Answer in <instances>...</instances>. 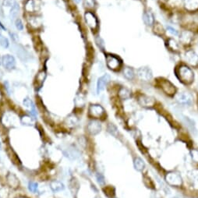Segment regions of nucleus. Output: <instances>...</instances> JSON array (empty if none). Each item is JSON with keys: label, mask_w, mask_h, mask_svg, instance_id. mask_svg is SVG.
<instances>
[{"label": "nucleus", "mask_w": 198, "mask_h": 198, "mask_svg": "<svg viewBox=\"0 0 198 198\" xmlns=\"http://www.w3.org/2000/svg\"><path fill=\"white\" fill-rule=\"evenodd\" d=\"M176 75L178 78L184 84H190L194 80V73L190 68L186 65H182L176 70Z\"/></svg>", "instance_id": "f257e3e1"}, {"label": "nucleus", "mask_w": 198, "mask_h": 198, "mask_svg": "<svg viewBox=\"0 0 198 198\" xmlns=\"http://www.w3.org/2000/svg\"><path fill=\"white\" fill-rule=\"evenodd\" d=\"M165 180L168 184L173 186H180L183 184L181 176L178 173H175V172L167 173L165 176Z\"/></svg>", "instance_id": "f03ea898"}, {"label": "nucleus", "mask_w": 198, "mask_h": 198, "mask_svg": "<svg viewBox=\"0 0 198 198\" xmlns=\"http://www.w3.org/2000/svg\"><path fill=\"white\" fill-rule=\"evenodd\" d=\"M106 64L107 66L112 70H117L121 67L122 62L114 55L108 54L106 56Z\"/></svg>", "instance_id": "7ed1b4c3"}, {"label": "nucleus", "mask_w": 198, "mask_h": 198, "mask_svg": "<svg viewBox=\"0 0 198 198\" xmlns=\"http://www.w3.org/2000/svg\"><path fill=\"white\" fill-rule=\"evenodd\" d=\"M176 99L179 103L184 105H190L193 102V98L191 95L186 91L178 93L176 96Z\"/></svg>", "instance_id": "20e7f679"}, {"label": "nucleus", "mask_w": 198, "mask_h": 198, "mask_svg": "<svg viewBox=\"0 0 198 198\" xmlns=\"http://www.w3.org/2000/svg\"><path fill=\"white\" fill-rule=\"evenodd\" d=\"M2 63L4 68L7 70H12L16 67L15 58L10 55H5L2 59Z\"/></svg>", "instance_id": "39448f33"}, {"label": "nucleus", "mask_w": 198, "mask_h": 198, "mask_svg": "<svg viewBox=\"0 0 198 198\" xmlns=\"http://www.w3.org/2000/svg\"><path fill=\"white\" fill-rule=\"evenodd\" d=\"M85 17V21L87 23V25L91 27V30H96L98 28V20H97V17H95V14H92L91 12H87L84 15Z\"/></svg>", "instance_id": "423d86ee"}, {"label": "nucleus", "mask_w": 198, "mask_h": 198, "mask_svg": "<svg viewBox=\"0 0 198 198\" xmlns=\"http://www.w3.org/2000/svg\"><path fill=\"white\" fill-rule=\"evenodd\" d=\"M89 115L94 118H101L105 114V110L101 105H91L89 107Z\"/></svg>", "instance_id": "0eeeda50"}, {"label": "nucleus", "mask_w": 198, "mask_h": 198, "mask_svg": "<svg viewBox=\"0 0 198 198\" xmlns=\"http://www.w3.org/2000/svg\"><path fill=\"white\" fill-rule=\"evenodd\" d=\"M87 129L89 134L91 135H97L102 130V125L98 121L91 120V122H89L87 126Z\"/></svg>", "instance_id": "6e6552de"}, {"label": "nucleus", "mask_w": 198, "mask_h": 198, "mask_svg": "<svg viewBox=\"0 0 198 198\" xmlns=\"http://www.w3.org/2000/svg\"><path fill=\"white\" fill-rule=\"evenodd\" d=\"M137 76L139 78L144 81H149L152 79V72L149 68L140 67L137 69Z\"/></svg>", "instance_id": "1a4fd4ad"}, {"label": "nucleus", "mask_w": 198, "mask_h": 198, "mask_svg": "<svg viewBox=\"0 0 198 198\" xmlns=\"http://www.w3.org/2000/svg\"><path fill=\"white\" fill-rule=\"evenodd\" d=\"M138 102L140 105L144 108H151L153 107L155 104V100L151 97L146 96V95H141L139 97Z\"/></svg>", "instance_id": "9d476101"}, {"label": "nucleus", "mask_w": 198, "mask_h": 198, "mask_svg": "<svg viewBox=\"0 0 198 198\" xmlns=\"http://www.w3.org/2000/svg\"><path fill=\"white\" fill-rule=\"evenodd\" d=\"M110 81V77L108 74H105V75L99 77L97 82V92L99 94L101 91L105 90V87L108 85V84Z\"/></svg>", "instance_id": "9b49d317"}, {"label": "nucleus", "mask_w": 198, "mask_h": 198, "mask_svg": "<svg viewBox=\"0 0 198 198\" xmlns=\"http://www.w3.org/2000/svg\"><path fill=\"white\" fill-rule=\"evenodd\" d=\"M185 59L189 64L196 66L198 65V56L193 50H189L185 53Z\"/></svg>", "instance_id": "f8f14e48"}, {"label": "nucleus", "mask_w": 198, "mask_h": 198, "mask_svg": "<svg viewBox=\"0 0 198 198\" xmlns=\"http://www.w3.org/2000/svg\"><path fill=\"white\" fill-rule=\"evenodd\" d=\"M161 86H162L163 91L167 95H173L176 93V87L168 80H163L161 81Z\"/></svg>", "instance_id": "ddd939ff"}, {"label": "nucleus", "mask_w": 198, "mask_h": 198, "mask_svg": "<svg viewBox=\"0 0 198 198\" xmlns=\"http://www.w3.org/2000/svg\"><path fill=\"white\" fill-rule=\"evenodd\" d=\"M187 178L192 186L198 189V169L190 171L187 174Z\"/></svg>", "instance_id": "4468645a"}, {"label": "nucleus", "mask_w": 198, "mask_h": 198, "mask_svg": "<svg viewBox=\"0 0 198 198\" xmlns=\"http://www.w3.org/2000/svg\"><path fill=\"white\" fill-rule=\"evenodd\" d=\"M184 6L186 10L194 12L198 9V0H185Z\"/></svg>", "instance_id": "2eb2a0df"}, {"label": "nucleus", "mask_w": 198, "mask_h": 198, "mask_svg": "<svg viewBox=\"0 0 198 198\" xmlns=\"http://www.w3.org/2000/svg\"><path fill=\"white\" fill-rule=\"evenodd\" d=\"M143 20L147 26H152L155 24V17L153 14L150 11H146L143 14Z\"/></svg>", "instance_id": "dca6fc26"}, {"label": "nucleus", "mask_w": 198, "mask_h": 198, "mask_svg": "<svg viewBox=\"0 0 198 198\" xmlns=\"http://www.w3.org/2000/svg\"><path fill=\"white\" fill-rule=\"evenodd\" d=\"M50 189L52 190V192L57 193L65 189V186L62 182L54 180V181H52L50 183Z\"/></svg>", "instance_id": "f3484780"}, {"label": "nucleus", "mask_w": 198, "mask_h": 198, "mask_svg": "<svg viewBox=\"0 0 198 198\" xmlns=\"http://www.w3.org/2000/svg\"><path fill=\"white\" fill-rule=\"evenodd\" d=\"M193 39V34L190 31H183L180 35L179 40L184 45H188Z\"/></svg>", "instance_id": "a211bd4d"}, {"label": "nucleus", "mask_w": 198, "mask_h": 198, "mask_svg": "<svg viewBox=\"0 0 198 198\" xmlns=\"http://www.w3.org/2000/svg\"><path fill=\"white\" fill-rule=\"evenodd\" d=\"M3 122L4 123V125L6 126H12L16 122V117L14 116V114H11V113H7V114H5L3 118Z\"/></svg>", "instance_id": "6ab92c4d"}, {"label": "nucleus", "mask_w": 198, "mask_h": 198, "mask_svg": "<svg viewBox=\"0 0 198 198\" xmlns=\"http://www.w3.org/2000/svg\"><path fill=\"white\" fill-rule=\"evenodd\" d=\"M6 179H7L8 184H9L11 187L16 188L18 186L19 180L14 174H13V173H9V174L7 175Z\"/></svg>", "instance_id": "aec40b11"}, {"label": "nucleus", "mask_w": 198, "mask_h": 198, "mask_svg": "<svg viewBox=\"0 0 198 198\" xmlns=\"http://www.w3.org/2000/svg\"><path fill=\"white\" fill-rule=\"evenodd\" d=\"M134 168L135 169H137V171H143L145 168V163L143 161V159H141L139 157H137L135 158L134 161Z\"/></svg>", "instance_id": "412c9836"}, {"label": "nucleus", "mask_w": 198, "mask_h": 198, "mask_svg": "<svg viewBox=\"0 0 198 198\" xmlns=\"http://www.w3.org/2000/svg\"><path fill=\"white\" fill-rule=\"evenodd\" d=\"M23 105H24V106L25 107V108H28V109L30 110V112H31V113L33 115H35L36 114V113H35V106H34V104L33 102H32V101L30 100L29 98H25L24 99V101H23Z\"/></svg>", "instance_id": "4be33fe9"}, {"label": "nucleus", "mask_w": 198, "mask_h": 198, "mask_svg": "<svg viewBox=\"0 0 198 198\" xmlns=\"http://www.w3.org/2000/svg\"><path fill=\"white\" fill-rule=\"evenodd\" d=\"M119 96L123 100H128L131 97V91L126 87H122L119 91Z\"/></svg>", "instance_id": "5701e85b"}, {"label": "nucleus", "mask_w": 198, "mask_h": 198, "mask_svg": "<svg viewBox=\"0 0 198 198\" xmlns=\"http://www.w3.org/2000/svg\"><path fill=\"white\" fill-rule=\"evenodd\" d=\"M123 75L129 80H132L134 78V72L130 67H125L123 69Z\"/></svg>", "instance_id": "b1692460"}, {"label": "nucleus", "mask_w": 198, "mask_h": 198, "mask_svg": "<svg viewBox=\"0 0 198 198\" xmlns=\"http://www.w3.org/2000/svg\"><path fill=\"white\" fill-rule=\"evenodd\" d=\"M66 123L69 126H75L78 123V119L77 118V116H74V115H69L66 119Z\"/></svg>", "instance_id": "393cba45"}, {"label": "nucleus", "mask_w": 198, "mask_h": 198, "mask_svg": "<svg viewBox=\"0 0 198 198\" xmlns=\"http://www.w3.org/2000/svg\"><path fill=\"white\" fill-rule=\"evenodd\" d=\"M167 45H168V47L173 52H178L179 51V45L176 42V40L173 39V38H169L167 41Z\"/></svg>", "instance_id": "a878e982"}, {"label": "nucleus", "mask_w": 198, "mask_h": 198, "mask_svg": "<svg viewBox=\"0 0 198 198\" xmlns=\"http://www.w3.org/2000/svg\"><path fill=\"white\" fill-rule=\"evenodd\" d=\"M26 9L28 12H34V11L36 10V2L34 1V0H29L26 4Z\"/></svg>", "instance_id": "bb28decb"}, {"label": "nucleus", "mask_w": 198, "mask_h": 198, "mask_svg": "<svg viewBox=\"0 0 198 198\" xmlns=\"http://www.w3.org/2000/svg\"><path fill=\"white\" fill-rule=\"evenodd\" d=\"M19 13V6L17 3H14V6L11 7V10H10V17L11 19H14L15 17H17V16L18 15Z\"/></svg>", "instance_id": "cd10ccee"}, {"label": "nucleus", "mask_w": 198, "mask_h": 198, "mask_svg": "<svg viewBox=\"0 0 198 198\" xmlns=\"http://www.w3.org/2000/svg\"><path fill=\"white\" fill-rule=\"evenodd\" d=\"M107 129H108V132L110 134H112L113 136H114V137H116V136L118 135L117 127H116V126H115L114 124H113V123H110V124H108Z\"/></svg>", "instance_id": "c85d7f7f"}, {"label": "nucleus", "mask_w": 198, "mask_h": 198, "mask_svg": "<svg viewBox=\"0 0 198 198\" xmlns=\"http://www.w3.org/2000/svg\"><path fill=\"white\" fill-rule=\"evenodd\" d=\"M21 123H22V124L26 125V126H31L34 123V120L30 116H24L21 118Z\"/></svg>", "instance_id": "c756f323"}, {"label": "nucleus", "mask_w": 198, "mask_h": 198, "mask_svg": "<svg viewBox=\"0 0 198 198\" xmlns=\"http://www.w3.org/2000/svg\"><path fill=\"white\" fill-rule=\"evenodd\" d=\"M0 45L2 47L5 48H7L9 46V41L8 40V38H6V37L3 36V35L0 36Z\"/></svg>", "instance_id": "7c9ffc66"}, {"label": "nucleus", "mask_w": 198, "mask_h": 198, "mask_svg": "<svg viewBox=\"0 0 198 198\" xmlns=\"http://www.w3.org/2000/svg\"><path fill=\"white\" fill-rule=\"evenodd\" d=\"M38 183H35V182H30L28 184V189L30 192L36 193L38 191Z\"/></svg>", "instance_id": "2f4dec72"}, {"label": "nucleus", "mask_w": 198, "mask_h": 198, "mask_svg": "<svg viewBox=\"0 0 198 198\" xmlns=\"http://www.w3.org/2000/svg\"><path fill=\"white\" fill-rule=\"evenodd\" d=\"M75 104L77 107H80L83 106L84 105V99L83 97H81L80 95H78V96L76 97L75 98Z\"/></svg>", "instance_id": "473e14b6"}, {"label": "nucleus", "mask_w": 198, "mask_h": 198, "mask_svg": "<svg viewBox=\"0 0 198 198\" xmlns=\"http://www.w3.org/2000/svg\"><path fill=\"white\" fill-rule=\"evenodd\" d=\"M96 179H97V181L101 186H104L105 185V178H104V176L102 174V173H98L96 174Z\"/></svg>", "instance_id": "72a5a7b5"}, {"label": "nucleus", "mask_w": 198, "mask_h": 198, "mask_svg": "<svg viewBox=\"0 0 198 198\" xmlns=\"http://www.w3.org/2000/svg\"><path fill=\"white\" fill-rule=\"evenodd\" d=\"M84 6L87 8H94L95 6V0H84Z\"/></svg>", "instance_id": "f704fd0d"}, {"label": "nucleus", "mask_w": 198, "mask_h": 198, "mask_svg": "<svg viewBox=\"0 0 198 198\" xmlns=\"http://www.w3.org/2000/svg\"><path fill=\"white\" fill-rule=\"evenodd\" d=\"M190 155L193 161L198 163V150H192L190 152Z\"/></svg>", "instance_id": "c9c22d12"}, {"label": "nucleus", "mask_w": 198, "mask_h": 198, "mask_svg": "<svg viewBox=\"0 0 198 198\" xmlns=\"http://www.w3.org/2000/svg\"><path fill=\"white\" fill-rule=\"evenodd\" d=\"M15 26L16 27H17V30H23V29H24V25H23L22 21H21L20 19H17V20H16Z\"/></svg>", "instance_id": "e433bc0d"}, {"label": "nucleus", "mask_w": 198, "mask_h": 198, "mask_svg": "<svg viewBox=\"0 0 198 198\" xmlns=\"http://www.w3.org/2000/svg\"><path fill=\"white\" fill-rule=\"evenodd\" d=\"M96 42L97 45L100 48H102V50H104V48H105V43H104V41L100 38V37H98L96 38Z\"/></svg>", "instance_id": "4c0bfd02"}, {"label": "nucleus", "mask_w": 198, "mask_h": 198, "mask_svg": "<svg viewBox=\"0 0 198 198\" xmlns=\"http://www.w3.org/2000/svg\"><path fill=\"white\" fill-rule=\"evenodd\" d=\"M167 30H168L169 33H171L173 35H175V36H177V35H179L178 30H176V29L173 28V27H171V26H168V27H167Z\"/></svg>", "instance_id": "58836bf2"}, {"label": "nucleus", "mask_w": 198, "mask_h": 198, "mask_svg": "<svg viewBox=\"0 0 198 198\" xmlns=\"http://www.w3.org/2000/svg\"><path fill=\"white\" fill-rule=\"evenodd\" d=\"M14 3L13 2V0H3V5L6 7H12L14 6Z\"/></svg>", "instance_id": "ea45409f"}, {"label": "nucleus", "mask_w": 198, "mask_h": 198, "mask_svg": "<svg viewBox=\"0 0 198 198\" xmlns=\"http://www.w3.org/2000/svg\"><path fill=\"white\" fill-rule=\"evenodd\" d=\"M151 198H159L158 194H155V193H154V194H152L151 195Z\"/></svg>", "instance_id": "a19ab883"}, {"label": "nucleus", "mask_w": 198, "mask_h": 198, "mask_svg": "<svg viewBox=\"0 0 198 198\" xmlns=\"http://www.w3.org/2000/svg\"><path fill=\"white\" fill-rule=\"evenodd\" d=\"M74 2H76L77 3H79L80 2V0H74Z\"/></svg>", "instance_id": "79ce46f5"}, {"label": "nucleus", "mask_w": 198, "mask_h": 198, "mask_svg": "<svg viewBox=\"0 0 198 198\" xmlns=\"http://www.w3.org/2000/svg\"><path fill=\"white\" fill-rule=\"evenodd\" d=\"M17 198H27V197H22V196H21V197H17Z\"/></svg>", "instance_id": "37998d69"}, {"label": "nucleus", "mask_w": 198, "mask_h": 198, "mask_svg": "<svg viewBox=\"0 0 198 198\" xmlns=\"http://www.w3.org/2000/svg\"><path fill=\"white\" fill-rule=\"evenodd\" d=\"M2 149V144H1V141H0V150Z\"/></svg>", "instance_id": "c03bdc74"}, {"label": "nucleus", "mask_w": 198, "mask_h": 198, "mask_svg": "<svg viewBox=\"0 0 198 198\" xmlns=\"http://www.w3.org/2000/svg\"><path fill=\"white\" fill-rule=\"evenodd\" d=\"M1 62H2V61H1V59H0V65H1Z\"/></svg>", "instance_id": "a18cd8bd"}, {"label": "nucleus", "mask_w": 198, "mask_h": 198, "mask_svg": "<svg viewBox=\"0 0 198 198\" xmlns=\"http://www.w3.org/2000/svg\"><path fill=\"white\" fill-rule=\"evenodd\" d=\"M96 198H101V197H96Z\"/></svg>", "instance_id": "49530a36"}]
</instances>
